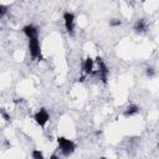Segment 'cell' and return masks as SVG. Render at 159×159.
Instances as JSON below:
<instances>
[{"label": "cell", "mask_w": 159, "mask_h": 159, "mask_svg": "<svg viewBox=\"0 0 159 159\" xmlns=\"http://www.w3.org/2000/svg\"><path fill=\"white\" fill-rule=\"evenodd\" d=\"M7 12V6L4 4H0V17H2Z\"/></svg>", "instance_id": "cell-13"}, {"label": "cell", "mask_w": 159, "mask_h": 159, "mask_svg": "<svg viewBox=\"0 0 159 159\" xmlns=\"http://www.w3.org/2000/svg\"><path fill=\"white\" fill-rule=\"evenodd\" d=\"M43 159H45V158H43Z\"/></svg>", "instance_id": "cell-18"}, {"label": "cell", "mask_w": 159, "mask_h": 159, "mask_svg": "<svg viewBox=\"0 0 159 159\" xmlns=\"http://www.w3.org/2000/svg\"><path fill=\"white\" fill-rule=\"evenodd\" d=\"M120 24H122V21H120L119 19H112V20L109 21V26H112V27L120 26Z\"/></svg>", "instance_id": "cell-12"}, {"label": "cell", "mask_w": 159, "mask_h": 159, "mask_svg": "<svg viewBox=\"0 0 159 159\" xmlns=\"http://www.w3.org/2000/svg\"><path fill=\"white\" fill-rule=\"evenodd\" d=\"M63 22H65V27H66V31L68 32V35L73 36V34H75V14L71 11H65L63 12Z\"/></svg>", "instance_id": "cell-2"}, {"label": "cell", "mask_w": 159, "mask_h": 159, "mask_svg": "<svg viewBox=\"0 0 159 159\" xmlns=\"http://www.w3.org/2000/svg\"><path fill=\"white\" fill-rule=\"evenodd\" d=\"M101 159H107V158H104V157H102V158H101Z\"/></svg>", "instance_id": "cell-17"}, {"label": "cell", "mask_w": 159, "mask_h": 159, "mask_svg": "<svg viewBox=\"0 0 159 159\" xmlns=\"http://www.w3.org/2000/svg\"><path fill=\"white\" fill-rule=\"evenodd\" d=\"M133 29H134L135 32H144L147 30V22H145V20L144 19L137 20L135 24H134V26H133Z\"/></svg>", "instance_id": "cell-9"}, {"label": "cell", "mask_w": 159, "mask_h": 159, "mask_svg": "<svg viewBox=\"0 0 159 159\" xmlns=\"http://www.w3.org/2000/svg\"><path fill=\"white\" fill-rule=\"evenodd\" d=\"M24 99L22 98H16V99H14V103H19V102H22Z\"/></svg>", "instance_id": "cell-15"}, {"label": "cell", "mask_w": 159, "mask_h": 159, "mask_svg": "<svg viewBox=\"0 0 159 159\" xmlns=\"http://www.w3.org/2000/svg\"><path fill=\"white\" fill-rule=\"evenodd\" d=\"M50 159H58V157H57V155H56V154H52V155H51V158H50Z\"/></svg>", "instance_id": "cell-16"}, {"label": "cell", "mask_w": 159, "mask_h": 159, "mask_svg": "<svg viewBox=\"0 0 159 159\" xmlns=\"http://www.w3.org/2000/svg\"><path fill=\"white\" fill-rule=\"evenodd\" d=\"M145 73H147V76L153 77V76H154V68H153V67H148L147 71H145Z\"/></svg>", "instance_id": "cell-14"}, {"label": "cell", "mask_w": 159, "mask_h": 159, "mask_svg": "<svg viewBox=\"0 0 159 159\" xmlns=\"http://www.w3.org/2000/svg\"><path fill=\"white\" fill-rule=\"evenodd\" d=\"M57 144H58V148H60L61 153L65 157L71 155L75 152V149H76V144L71 139H67L65 137H58L57 138Z\"/></svg>", "instance_id": "cell-1"}, {"label": "cell", "mask_w": 159, "mask_h": 159, "mask_svg": "<svg viewBox=\"0 0 159 159\" xmlns=\"http://www.w3.org/2000/svg\"><path fill=\"white\" fill-rule=\"evenodd\" d=\"M0 114H1V117H2L6 122H10V120H11V117H10V114L6 112L5 108H0Z\"/></svg>", "instance_id": "cell-11"}, {"label": "cell", "mask_w": 159, "mask_h": 159, "mask_svg": "<svg viewBox=\"0 0 159 159\" xmlns=\"http://www.w3.org/2000/svg\"><path fill=\"white\" fill-rule=\"evenodd\" d=\"M34 119H35V122L40 125V127H45L46 125V123L48 122V119H50V114H48V112L45 109V108H41V109H39L35 114H34Z\"/></svg>", "instance_id": "cell-4"}, {"label": "cell", "mask_w": 159, "mask_h": 159, "mask_svg": "<svg viewBox=\"0 0 159 159\" xmlns=\"http://www.w3.org/2000/svg\"><path fill=\"white\" fill-rule=\"evenodd\" d=\"M138 113H139V107L135 106V104H130V106H128V107L124 109L123 116H124L125 118H128V117H133V116H135V114H138Z\"/></svg>", "instance_id": "cell-7"}, {"label": "cell", "mask_w": 159, "mask_h": 159, "mask_svg": "<svg viewBox=\"0 0 159 159\" xmlns=\"http://www.w3.org/2000/svg\"><path fill=\"white\" fill-rule=\"evenodd\" d=\"M31 155H32V159H43V154H42V152H41L40 149L32 150Z\"/></svg>", "instance_id": "cell-10"}, {"label": "cell", "mask_w": 159, "mask_h": 159, "mask_svg": "<svg viewBox=\"0 0 159 159\" xmlns=\"http://www.w3.org/2000/svg\"><path fill=\"white\" fill-rule=\"evenodd\" d=\"M93 66H94V61H93L91 57H87V58L84 60V62H83V66H82L83 72L87 73V75L92 73V72H93Z\"/></svg>", "instance_id": "cell-8"}, {"label": "cell", "mask_w": 159, "mask_h": 159, "mask_svg": "<svg viewBox=\"0 0 159 159\" xmlns=\"http://www.w3.org/2000/svg\"><path fill=\"white\" fill-rule=\"evenodd\" d=\"M29 50H30V55L34 60L41 58V46H40L39 39L29 40Z\"/></svg>", "instance_id": "cell-3"}, {"label": "cell", "mask_w": 159, "mask_h": 159, "mask_svg": "<svg viewBox=\"0 0 159 159\" xmlns=\"http://www.w3.org/2000/svg\"><path fill=\"white\" fill-rule=\"evenodd\" d=\"M22 32L25 34V36L29 39V40H31V39H37V35H39V31H37V29L34 26V25H25L24 27H22Z\"/></svg>", "instance_id": "cell-6"}, {"label": "cell", "mask_w": 159, "mask_h": 159, "mask_svg": "<svg viewBox=\"0 0 159 159\" xmlns=\"http://www.w3.org/2000/svg\"><path fill=\"white\" fill-rule=\"evenodd\" d=\"M96 62L98 65V75H99V78L101 81L106 84L107 83V80H108V73H109V70L108 67L106 66V63L103 62V60L101 57H97L96 58Z\"/></svg>", "instance_id": "cell-5"}]
</instances>
